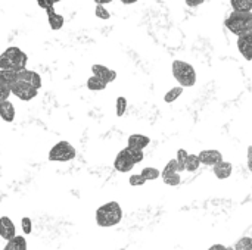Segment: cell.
Here are the masks:
<instances>
[{"instance_id": "6da1fadb", "label": "cell", "mask_w": 252, "mask_h": 250, "mask_svg": "<svg viewBox=\"0 0 252 250\" xmlns=\"http://www.w3.org/2000/svg\"><path fill=\"white\" fill-rule=\"evenodd\" d=\"M123 220V209L118 202H108L96 211V224L103 228L118 225Z\"/></svg>"}, {"instance_id": "7a4b0ae2", "label": "cell", "mask_w": 252, "mask_h": 250, "mask_svg": "<svg viewBox=\"0 0 252 250\" xmlns=\"http://www.w3.org/2000/svg\"><path fill=\"white\" fill-rule=\"evenodd\" d=\"M226 28L233 32L236 37L252 31V12H239L233 10L224 21Z\"/></svg>"}, {"instance_id": "3957f363", "label": "cell", "mask_w": 252, "mask_h": 250, "mask_svg": "<svg viewBox=\"0 0 252 250\" xmlns=\"http://www.w3.org/2000/svg\"><path fill=\"white\" fill-rule=\"evenodd\" d=\"M173 77L183 87H193L196 84V71L195 68L185 60H174L171 65Z\"/></svg>"}, {"instance_id": "277c9868", "label": "cell", "mask_w": 252, "mask_h": 250, "mask_svg": "<svg viewBox=\"0 0 252 250\" xmlns=\"http://www.w3.org/2000/svg\"><path fill=\"white\" fill-rule=\"evenodd\" d=\"M27 60H28V56L19 47H7L0 55V69L15 68L21 71L27 68Z\"/></svg>"}, {"instance_id": "5b68a950", "label": "cell", "mask_w": 252, "mask_h": 250, "mask_svg": "<svg viewBox=\"0 0 252 250\" xmlns=\"http://www.w3.org/2000/svg\"><path fill=\"white\" fill-rule=\"evenodd\" d=\"M75 155H77V152H75L74 146H71V143L59 141L50 149L47 158L50 162H68V161H72L75 158Z\"/></svg>"}, {"instance_id": "8992f818", "label": "cell", "mask_w": 252, "mask_h": 250, "mask_svg": "<svg viewBox=\"0 0 252 250\" xmlns=\"http://www.w3.org/2000/svg\"><path fill=\"white\" fill-rule=\"evenodd\" d=\"M37 93H38V88H35L34 85H31L27 81L16 80V81L12 83V94L16 96L19 100L30 102L37 96Z\"/></svg>"}, {"instance_id": "52a82bcc", "label": "cell", "mask_w": 252, "mask_h": 250, "mask_svg": "<svg viewBox=\"0 0 252 250\" xmlns=\"http://www.w3.org/2000/svg\"><path fill=\"white\" fill-rule=\"evenodd\" d=\"M134 161L130 158V155H128V152H127V149H123L118 155H117V158H115V161H114V168L118 171V172H130L133 168H134Z\"/></svg>"}, {"instance_id": "ba28073f", "label": "cell", "mask_w": 252, "mask_h": 250, "mask_svg": "<svg viewBox=\"0 0 252 250\" xmlns=\"http://www.w3.org/2000/svg\"><path fill=\"white\" fill-rule=\"evenodd\" d=\"M199 159L204 165H208V167H214L217 165L219 162L223 161V155L221 152L219 150H214V149H210V150H202L199 155Z\"/></svg>"}, {"instance_id": "9c48e42d", "label": "cell", "mask_w": 252, "mask_h": 250, "mask_svg": "<svg viewBox=\"0 0 252 250\" xmlns=\"http://www.w3.org/2000/svg\"><path fill=\"white\" fill-rule=\"evenodd\" d=\"M18 80L30 83V84L34 85L35 88H41V85H43V84H41V77H40V74H37V72H34V71H30V69H27V68H24V69L19 71Z\"/></svg>"}, {"instance_id": "30bf717a", "label": "cell", "mask_w": 252, "mask_h": 250, "mask_svg": "<svg viewBox=\"0 0 252 250\" xmlns=\"http://www.w3.org/2000/svg\"><path fill=\"white\" fill-rule=\"evenodd\" d=\"M92 72H93V75H97L108 84L115 81V78H117V72L114 69H109V68H106L103 65H97V63L92 66Z\"/></svg>"}, {"instance_id": "8fae6325", "label": "cell", "mask_w": 252, "mask_h": 250, "mask_svg": "<svg viewBox=\"0 0 252 250\" xmlns=\"http://www.w3.org/2000/svg\"><path fill=\"white\" fill-rule=\"evenodd\" d=\"M15 224L7 218V217H1V221H0V236L1 239H4L6 242L12 240L16 234H15Z\"/></svg>"}, {"instance_id": "7c38bea8", "label": "cell", "mask_w": 252, "mask_h": 250, "mask_svg": "<svg viewBox=\"0 0 252 250\" xmlns=\"http://www.w3.org/2000/svg\"><path fill=\"white\" fill-rule=\"evenodd\" d=\"M232 171H233L232 164L226 162V161H221V162H219L217 165L213 167V172L219 180H227L232 175Z\"/></svg>"}, {"instance_id": "4fadbf2b", "label": "cell", "mask_w": 252, "mask_h": 250, "mask_svg": "<svg viewBox=\"0 0 252 250\" xmlns=\"http://www.w3.org/2000/svg\"><path fill=\"white\" fill-rule=\"evenodd\" d=\"M46 15H47V22H49V25H50V28L53 31H58V29H61L63 27L65 19H63L62 15H59V13L55 12L53 6L49 7V9H46Z\"/></svg>"}, {"instance_id": "5bb4252c", "label": "cell", "mask_w": 252, "mask_h": 250, "mask_svg": "<svg viewBox=\"0 0 252 250\" xmlns=\"http://www.w3.org/2000/svg\"><path fill=\"white\" fill-rule=\"evenodd\" d=\"M127 146H130V147H134V149H145V147H148L149 146V143H151V139L148 137V136H143V134H131L130 137H128V140H127Z\"/></svg>"}, {"instance_id": "9a60e30c", "label": "cell", "mask_w": 252, "mask_h": 250, "mask_svg": "<svg viewBox=\"0 0 252 250\" xmlns=\"http://www.w3.org/2000/svg\"><path fill=\"white\" fill-rule=\"evenodd\" d=\"M0 115L4 122H12L15 119V106L9 100L0 102Z\"/></svg>"}, {"instance_id": "2e32d148", "label": "cell", "mask_w": 252, "mask_h": 250, "mask_svg": "<svg viewBox=\"0 0 252 250\" xmlns=\"http://www.w3.org/2000/svg\"><path fill=\"white\" fill-rule=\"evenodd\" d=\"M236 46H238V50H239V53L242 55V57H244L245 60H248V62L252 60V44L247 40V38L238 37Z\"/></svg>"}, {"instance_id": "e0dca14e", "label": "cell", "mask_w": 252, "mask_h": 250, "mask_svg": "<svg viewBox=\"0 0 252 250\" xmlns=\"http://www.w3.org/2000/svg\"><path fill=\"white\" fill-rule=\"evenodd\" d=\"M108 85L106 81H103L102 78H99L97 75H92L89 80H87V88L92 90V91H100V90H105Z\"/></svg>"}, {"instance_id": "ac0fdd59", "label": "cell", "mask_w": 252, "mask_h": 250, "mask_svg": "<svg viewBox=\"0 0 252 250\" xmlns=\"http://www.w3.org/2000/svg\"><path fill=\"white\" fill-rule=\"evenodd\" d=\"M3 250H27V242L22 236H15L9 240Z\"/></svg>"}, {"instance_id": "d6986e66", "label": "cell", "mask_w": 252, "mask_h": 250, "mask_svg": "<svg viewBox=\"0 0 252 250\" xmlns=\"http://www.w3.org/2000/svg\"><path fill=\"white\" fill-rule=\"evenodd\" d=\"M233 10L239 12H252V0H230Z\"/></svg>"}, {"instance_id": "ffe728a7", "label": "cell", "mask_w": 252, "mask_h": 250, "mask_svg": "<svg viewBox=\"0 0 252 250\" xmlns=\"http://www.w3.org/2000/svg\"><path fill=\"white\" fill-rule=\"evenodd\" d=\"M183 85H179V87H173L171 90H168L164 96V102L165 103H173L174 100H177L182 94H183Z\"/></svg>"}, {"instance_id": "44dd1931", "label": "cell", "mask_w": 252, "mask_h": 250, "mask_svg": "<svg viewBox=\"0 0 252 250\" xmlns=\"http://www.w3.org/2000/svg\"><path fill=\"white\" fill-rule=\"evenodd\" d=\"M18 74H19V69H15V68L0 69V78H4V80L9 81L10 84H12L13 81L18 80Z\"/></svg>"}, {"instance_id": "7402d4cb", "label": "cell", "mask_w": 252, "mask_h": 250, "mask_svg": "<svg viewBox=\"0 0 252 250\" xmlns=\"http://www.w3.org/2000/svg\"><path fill=\"white\" fill-rule=\"evenodd\" d=\"M10 94H12V84L4 78H0V102L7 100Z\"/></svg>"}, {"instance_id": "603a6c76", "label": "cell", "mask_w": 252, "mask_h": 250, "mask_svg": "<svg viewBox=\"0 0 252 250\" xmlns=\"http://www.w3.org/2000/svg\"><path fill=\"white\" fill-rule=\"evenodd\" d=\"M201 159L198 155H189L188 162H186V171L188 172H195L199 167H201Z\"/></svg>"}, {"instance_id": "cb8c5ba5", "label": "cell", "mask_w": 252, "mask_h": 250, "mask_svg": "<svg viewBox=\"0 0 252 250\" xmlns=\"http://www.w3.org/2000/svg\"><path fill=\"white\" fill-rule=\"evenodd\" d=\"M161 177H162L164 183L168 184V186H179L180 181H182L179 172H170V174H164V175H161Z\"/></svg>"}, {"instance_id": "d4e9b609", "label": "cell", "mask_w": 252, "mask_h": 250, "mask_svg": "<svg viewBox=\"0 0 252 250\" xmlns=\"http://www.w3.org/2000/svg\"><path fill=\"white\" fill-rule=\"evenodd\" d=\"M140 174H142L148 181H154V180L159 178V175H161L162 172H159L157 168H151V167H148V168H143Z\"/></svg>"}, {"instance_id": "484cf974", "label": "cell", "mask_w": 252, "mask_h": 250, "mask_svg": "<svg viewBox=\"0 0 252 250\" xmlns=\"http://www.w3.org/2000/svg\"><path fill=\"white\" fill-rule=\"evenodd\" d=\"M127 111V99L120 96L117 97V102H115V113L117 116H123Z\"/></svg>"}, {"instance_id": "4316f807", "label": "cell", "mask_w": 252, "mask_h": 250, "mask_svg": "<svg viewBox=\"0 0 252 250\" xmlns=\"http://www.w3.org/2000/svg\"><path fill=\"white\" fill-rule=\"evenodd\" d=\"M189 153L185 149H179L177 150V161H179V171H186V162H188Z\"/></svg>"}, {"instance_id": "83f0119b", "label": "cell", "mask_w": 252, "mask_h": 250, "mask_svg": "<svg viewBox=\"0 0 252 250\" xmlns=\"http://www.w3.org/2000/svg\"><path fill=\"white\" fill-rule=\"evenodd\" d=\"M126 149H127L130 158L134 161V164H139V162L143 161V150L142 149H134V147H130V146H127Z\"/></svg>"}, {"instance_id": "f1b7e54d", "label": "cell", "mask_w": 252, "mask_h": 250, "mask_svg": "<svg viewBox=\"0 0 252 250\" xmlns=\"http://www.w3.org/2000/svg\"><path fill=\"white\" fill-rule=\"evenodd\" d=\"M235 248L236 250H252V237H242Z\"/></svg>"}, {"instance_id": "f546056e", "label": "cell", "mask_w": 252, "mask_h": 250, "mask_svg": "<svg viewBox=\"0 0 252 250\" xmlns=\"http://www.w3.org/2000/svg\"><path fill=\"white\" fill-rule=\"evenodd\" d=\"M170 172H180V171H179V161H177V159H171V161L165 165V168H164V171H162L161 175L170 174Z\"/></svg>"}, {"instance_id": "4dcf8cb0", "label": "cell", "mask_w": 252, "mask_h": 250, "mask_svg": "<svg viewBox=\"0 0 252 250\" xmlns=\"http://www.w3.org/2000/svg\"><path fill=\"white\" fill-rule=\"evenodd\" d=\"M148 180L142 175V174H134V175H131L130 177V180H128V183H130V186H133V187H139V186H143L145 183H146Z\"/></svg>"}, {"instance_id": "1f68e13d", "label": "cell", "mask_w": 252, "mask_h": 250, "mask_svg": "<svg viewBox=\"0 0 252 250\" xmlns=\"http://www.w3.org/2000/svg\"><path fill=\"white\" fill-rule=\"evenodd\" d=\"M94 15H96L99 19H109V18H111V13L106 10V7H105L103 4H97V6H96Z\"/></svg>"}, {"instance_id": "d6a6232c", "label": "cell", "mask_w": 252, "mask_h": 250, "mask_svg": "<svg viewBox=\"0 0 252 250\" xmlns=\"http://www.w3.org/2000/svg\"><path fill=\"white\" fill-rule=\"evenodd\" d=\"M21 225H22V231H24L25 234H30V233H31V230H32V222H31L30 218H27V217L22 218Z\"/></svg>"}, {"instance_id": "836d02e7", "label": "cell", "mask_w": 252, "mask_h": 250, "mask_svg": "<svg viewBox=\"0 0 252 250\" xmlns=\"http://www.w3.org/2000/svg\"><path fill=\"white\" fill-rule=\"evenodd\" d=\"M37 4L41 7V9H49V7H52V6H55V3L52 1V0H37Z\"/></svg>"}, {"instance_id": "e575fe53", "label": "cell", "mask_w": 252, "mask_h": 250, "mask_svg": "<svg viewBox=\"0 0 252 250\" xmlns=\"http://www.w3.org/2000/svg\"><path fill=\"white\" fill-rule=\"evenodd\" d=\"M204 1H205V0H186V4L190 6V7H196V6L202 4Z\"/></svg>"}, {"instance_id": "d590c367", "label": "cell", "mask_w": 252, "mask_h": 250, "mask_svg": "<svg viewBox=\"0 0 252 250\" xmlns=\"http://www.w3.org/2000/svg\"><path fill=\"white\" fill-rule=\"evenodd\" d=\"M239 37L247 38V40H248V41L252 44V31H248V32H245V34H242V35H239Z\"/></svg>"}, {"instance_id": "8d00e7d4", "label": "cell", "mask_w": 252, "mask_h": 250, "mask_svg": "<svg viewBox=\"0 0 252 250\" xmlns=\"http://www.w3.org/2000/svg\"><path fill=\"white\" fill-rule=\"evenodd\" d=\"M208 250H227V248L223 246V245H214V246H211Z\"/></svg>"}, {"instance_id": "74e56055", "label": "cell", "mask_w": 252, "mask_h": 250, "mask_svg": "<svg viewBox=\"0 0 252 250\" xmlns=\"http://www.w3.org/2000/svg\"><path fill=\"white\" fill-rule=\"evenodd\" d=\"M111 1H114V0H94L96 4H108V3H111Z\"/></svg>"}, {"instance_id": "f35d334b", "label": "cell", "mask_w": 252, "mask_h": 250, "mask_svg": "<svg viewBox=\"0 0 252 250\" xmlns=\"http://www.w3.org/2000/svg\"><path fill=\"white\" fill-rule=\"evenodd\" d=\"M120 1H123L124 4H133V3H136V1H139V0H120Z\"/></svg>"}, {"instance_id": "ab89813d", "label": "cell", "mask_w": 252, "mask_h": 250, "mask_svg": "<svg viewBox=\"0 0 252 250\" xmlns=\"http://www.w3.org/2000/svg\"><path fill=\"white\" fill-rule=\"evenodd\" d=\"M248 168H250V171L252 172V158H248Z\"/></svg>"}, {"instance_id": "60d3db41", "label": "cell", "mask_w": 252, "mask_h": 250, "mask_svg": "<svg viewBox=\"0 0 252 250\" xmlns=\"http://www.w3.org/2000/svg\"><path fill=\"white\" fill-rule=\"evenodd\" d=\"M248 158H252V144L248 147Z\"/></svg>"}, {"instance_id": "b9f144b4", "label": "cell", "mask_w": 252, "mask_h": 250, "mask_svg": "<svg viewBox=\"0 0 252 250\" xmlns=\"http://www.w3.org/2000/svg\"><path fill=\"white\" fill-rule=\"evenodd\" d=\"M52 1H53V3H55V4H56V3H59V1H61V0H52Z\"/></svg>"}]
</instances>
